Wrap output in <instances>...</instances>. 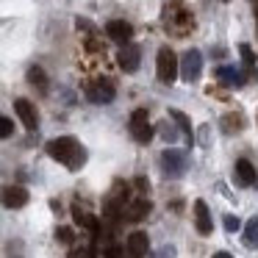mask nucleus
Returning a JSON list of instances; mask_svg holds the SVG:
<instances>
[{"label": "nucleus", "mask_w": 258, "mask_h": 258, "mask_svg": "<svg viewBox=\"0 0 258 258\" xmlns=\"http://www.w3.org/2000/svg\"><path fill=\"white\" fill-rule=\"evenodd\" d=\"M47 156L53 161L64 164L67 169H81L86 164V147L73 136H58V139L47 142Z\"/></svg>", "instance_id": "nucleus-1"}, {"label": "nucleus", "mask_w": 258, "mask_h": 258, "mask_svg": "<svg viewBox=\"0 0 258 258\" xmlns=\"http://www.w3.org/2000/svg\"><path fill=\"white\" fill-rule=\"evenodd\" d=\"M156 70H158V81H161V84H172L180 73L178 56H175L169 47H161V50H158V58H156Z\"/></svg>", "instance_id": "nucleus-2"}, {"label": "nucleus", "mask_w": 258, "mask_h": 258, "mask_svg": "<svg viewBox=\"0 0 258 258\" xmlns=\"http://www.w3.org/2000/svg\"><path fill=\"white\" fill-rule=\"evenodd\" d=\"M131 136H134L139 145H147L153 139V128H150V117H147V108H136L131 114Z\"/></svg>", "instance_id": "nucleus-3"}, {"label": "nucleus", "mask_w": 258, "mask_h": 258, "mask_svg": "<svg viewBox=\"0 0 258 258\" xmlns=\"http://www.w3.org/2000/svg\"><path fill=\"white\" fill-rule=\"evenodd\" d=\"M203 73V53L200 50H186L183 58H180V75H183V81H197Z\"/></svg>", "instance_id": "nucleus-4"}, {"label": "nucleus", "mask_w": 258, "mask_h": 258, "mask_svg": "<svg viewBox=\"0 0 258 258\" xmlns=\"http://www.w3.org/2000/svg\"><path fill=\"white\" fill-rule=\"evenodd\" d=\"M114 95H117V89H114V84L108 78H103V81H95V84L86 89V97H89L95 106H106V103H111L114 100Z\"/></svg>", "instance_id": "nucleus-5"}, {"label": "nucleus", "mask_w": 258, "mask_h": 258, "mask_svg": "<svg viewBox=\"0 0 258 258\" xmlns=\"http://www.w3.org/2000/svg\"><path fill=\"white\" fill-rule=\"evenodd\" d=\"M161 169L167 178H180V175L186 172V158L183 153L178 150H164L161 153Z\"/></svg>", "instance_id": "nucleus-6"}, {"label": "nucleus", "mask_w": 258, "mask_h": 258, "mask_svg": "<svg viewBox=\"0 0 258 258\" xmlns=\"http://www.w3.org/2000/svg\"><path fill=\"white\" fill-rule=\"evenodd\" d=\"M14 111H17V117L23 119V125L28 131H36L39 128V111H36V106L31 100H25V97H20V100H14Z\"/></svg>", "instance_id": "nucleus-7"}, {"label": "nucleus", "mask_w": 258, "mask_h": 258, "mask_svg": "<svg viewBox=\"0 0 258 258\" xmlns=\"http://www.w3.org/2000/svg\"><path fill=\"white\" fill-rule=\"evenodd\" d=\"M139 61H142V50L136 45H122V50L117 53V64L119 70H125V73H136L139 70Z\"/></svg>", "instance_id": "nucleus-8"}, {"label": "nucleus", "mask_w": 258, "mask_h": 258, "mask_svg": "<svg viewBox=\"0 0 258 258\" xmlns=\"http://www.w3.org/2000/svg\"><path fill=\"white\" fill-rule=\"evenodd\" d=\"M106 36L114 39L117 45H128V42L134 39V25L125 23V20H111V23L106 25Z\"/></svg>", "instance_id": "nucleus-9"}, {"label": "nucleus", "mask_w": 258, "mask_h": 258, "mask_svg": "<svg viewBox=\"0 0 258 258\" xmlns=\"http://www.w3.org/2000/svg\"><path fill=\"white\" fill-rule=\"evenodd\" d=\"M128 255L131 258H145L147 250H150V239H147V233H142V230H134V233L128 236Z\"/></svg>", "instance_id": "nucleus-10"}, {"label": "nucleus", "mask_w": 258, "mask_h": 258, "mask_svg": "<svg viewBox=\"0 0 258 258\" xmlns=\"http://www.w3.org/2000/svg\"><path fill=\"white\" fill-rule=\"evenodd\" d=\"M195 222H197V230H200L203 236H208L214 230V222H211V214H208V206L203 200L195 203Z\"/></svg>", "instance_id": "nucleus-11"}, {"label": "nucleus", "mask_w": 258, "mask_h": 258, "mask_svg": "<svg viewBox=\"0 0 258 258\" xmlns=\"http://www.w3.org/2000/svg\"><path fill=\"white\" fill-rule=\"evenodd\" d=\"M25 203H28V191H25L23 186H9V189L3 191V206L6 208H23Z\"/></svg>", "instance_id": "nucleus-12"}, {"label": "nucleus", "mask_w": 258, "mask_h": 258, "mask_svg": "<svg viewBox=\"0 0 258 258\" xmlns=\"http://www.w3.org/2000/svg\"><path fill=\"white\" fill-rule=\"evenodd\" d=\"M73 219H75V225H81V228H86V230H92V233L97 236V230H100V225H97V219L92 217L89 211H84V208L75 203L73 206Z\"/></svg>", "instance_id": "nucleus-13"}, {"label": "nucleus", "mask_w": 258, "mask_h": 258, "mask_svg": "<svg viewBox=\"0 0 258 258\" xmlns=\"http://www.w3.org/2000/svg\"><path fill=\"white\" fill-rule=\"evenodd\" d=\"M236 178H239V183H244V186H252L255 183V167H252L247 158H239L236 161Z\"/></svg>", "instance_id": "nucleus-14"}, {"label": "nucleus", "mask_w": 258, "mask_h": 258, "mask_svg": "<svg viewBox=\"0 0 258 258\" xmlns=\"http://www.w3.org/2000/svg\"><path fill=\"white\" fill-rule=\"evenodd\" d=\"M150 211H153L150 200H147V197H142V200L131 203V208H128V219H131V222H142V219H145Z\"/></svg>", "instance_id": "nucleus-15"}, {"label": "nucleus", "mask_w": 258, "mask_h": 258, "mask_svg": "<svg viewBox=\"0 0 258 258\" xmlns=\"http://www.w3.org/2000/svg\"><path fill=\"white\" fill-rule=\"evenodd\" d=\"M217 78L222 81L225 86H241V84H244V75H241L239 70H233V67H219L217 70Z\"/></svg>", "instance_id": "nucleus-16"}, {"label": "nucleus", "mask_w": 258, "mask_h": 258, "mask_svg": "<svg viewBox=\"0 0 258 258\" xmlns=\"http://www.w3.org/2000/svg\"><path fill=\"white\" fill-rule=\"evenodd\" d=\"M244 128V117L241 114H225L222 117V131L225 134H239Z\"/></svg>", "instance_id": "nucleus-17"}, {"label": "nucleus", "mask_w": 258, "mask_h": 258, "mask_svg": "<svg viewBox=\"0 0 258 258\" xmlns=\"http://www.w3.org/2000/svg\"><path fill=\"white\" fill-rule=\"evenodd\" d=\"M244 247H250V250L258 247V217H252L250 222L244 225Z\"/></svg>", "instance_id": "nucleus-18"}, {"label": "nucleus", "mask_w": 258, "mask_h": 258, "mask_svg": "<svg viewBox=\"0 0 258 258\" xmlns=\"http://www.w3.org/2000/svg\"><path fill=\"white\" fill-rule=\"evenodd\" d=\"M28 84L36 86L39 92H47V75H45V70H42V67H31L28 70Z\"/></svg>", "instance_id": "nucleus-19"}, {"label": "nucleus", "mask_w": 258, "mask_h": 258, "mask_svg": "<svg viewBox=\"0 0 258 258\" xmlns=\"http://www.w3.org/2000/svg\"><path fill=\"white\" fill-rule=\"evenodd\" d=\"M169 117H172L175 122L180 125V131H183V134L189 136V142H191V125H189V119H186V114H180V111H169Z\"/></svg>", "instance_id": "nucleus-20"}, {"label": "nucleus", "mask_w": 258, "mask_h": 258, "mask_svg": "<svg viewBox=\"0 0 258 258\" xmlns=\"http://www.w3.org/2000/svg\"><path fill=\"white\" fill-rule=\"evenodd\" d=\"M239 53H241V58H244V64H247V70H255V56H252V50H250V45H239Z\"/></svg>", "instance_id": "nucleus-21"}, {"label": "nucleus", "mask_w": 258, "mask_h": 258, "mask_svg": "<svg viewBox=\"0 0 258 258\" xmlns=\"http://www.w3.org/2000/svg\"><path fill=\"white\" fill-rule=\"evenodd\" d=\"M161 136H164V142H169V145H172V142L178 139V131H175L169 122H161Z\"/></svg>", "instance_id": "nucleus-22"}, {"label": "nucleus", "mask_w": 258, "mask_h": 258, "mask_svg": "<svg viewBox=\"0 0 258 258\" xmlns=\"http://www.w3.org/2000/svg\"><path fill=\"white\" fill-rule=\"evenodd\" d=\"M12 131H14L12 119H9V117H3V119H0V136H3V139H9V136H12Z\"/></svg>", "instance_id": "nucleus-23"}, {"label": "nucleus", "mask_w": 258, "mask_h": 258, "mask_svg": "<svg viewBox=\"0 0 258 258\" xmlns=\"http://www.w3.org/2000/svg\"><path fill=\"white\" fill-rule=\"evenodd\" d=\"M56 239L61 241V244H70V241H73V230H70V228H58L56 230Z\"/></svg>", "instance_id": "nucleus-24"}, {"label": "nucleus", "mask_w": 258, "mask_h": 258, "mask_svg": "<svg viewBox=\"0 0 258 258\" xmlns=\"http://www.w3.org/2000/svg\"><path fill=\"white\" fill-rule=\"evenodd\" d=\"M136 189H139L142 195H147V191H150V180H147L145 175H139V178H136Z\"/></svg>", "instance_id": "nucleus-25"}, {"label": "nucleus", "mask_w": 258, "mask_h": 258, "mask_svg": "<svg viewBox=\"0 0 258 258\" xmlns=\"http://www.w3.org/2000/svg\"><path fill=\"white\" fill-rule=\"evenodd\" d=\"M73 258H95V247H86V250H78V252H73Z\"/></svg>", "instance_id": "nucleus-26"}, {"label": "nucleus", "mask_w": 258, "mask_h": 258, "mask_svg": "<svg viewBox=\"0 0 258 258\" xmlns=\"http://www.w3.org/2000/svg\"><path fill=\"white\" fill-rule=\"evenodd\" d=\"M158 258H175V247L172 244H164L161 250H158Z\"/></svg>", "instance_id": "nucleus-27"}, {"label": "nucleus", "mask_w": 258, "mask_h": 258, "mask_svg": "<svg viewBox=\"0 0 258 258\" xmlns=\"http://www.w3.org/2000/svg\"><path fill=\"white\" fill-rule=\"evenodd\" d=\"M225 230H230V233L239 230V219H236V217H225Z\"/></svg>", "instance_id": "nucleus-28"}, {"label": "nucleus", "mask_w": 258, "mask_h": 258, "mask_svg": "<svg viewBox=\"0 0 258 258\" xmlns=\"http://www.w3.org/2000/svg\"><path fill=\"white\" fill-rule=\"evenodd\" d=\"M108 258H119V247H111V250H108Z\"/></svg>", "instance_id": "nucleus-29"}, {"label": "nucleus", "mask_w": 258, "mask_h": 258, "mask_svg": "<svg viewBox=\"0 0 258 258\" xmlns=\"http://www.w3.org/2000/svg\"><path fill=\"white\" fill-rule=\"evenodd\" d=\"M211 258H233V255H230V252H214Z\"/></svg>", "instance_id": "nucleus-30"}]
</instances>
